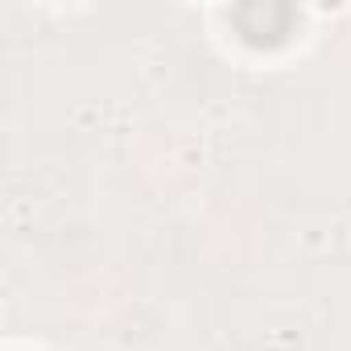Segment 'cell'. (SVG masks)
I'll list each match as a JSON object with an SVG mask.
<instances>
[{
	"instance_id": "cell-1",
	"label": "cell",
	"mask_w": 351,
	"mask_h": 351,
	"mask_svg": "<svg viewBox=\"0 0 351 351\" xmlns=\"http://www.w3.org/2000/svg\"><path fill=\"white\" fill-rule=\"evenodd\" d=\"M289 25H293V9L289 5H244V9H236V29L252 46L281 42L289 34Z\"/></svg>"
}]
</instances>
